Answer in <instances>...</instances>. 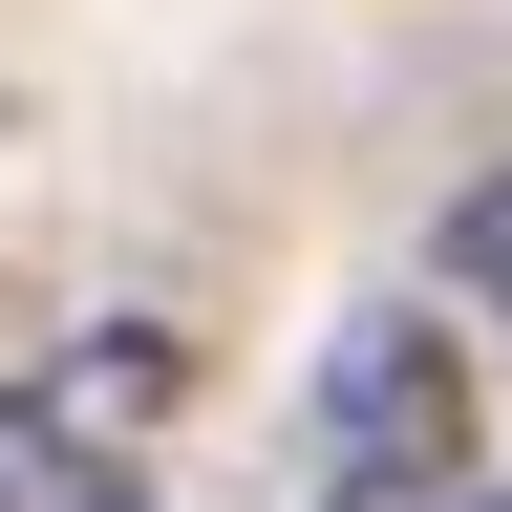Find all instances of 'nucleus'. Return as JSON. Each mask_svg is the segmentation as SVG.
<instances>
[{
  "label": "nucleus",
  "instance_id": "obj_2",
  "mask_svg": "<svg viewBox=\"0 0 512 512\" xmlns=\"http://www.w3.org/2000/svg\"><path fill=\"white\" fill-rule=\"evenodd\" d=\"M320 470H470V363H448L427 299H384L342 363H320Z\"/></svg>",
  "mask_w": 512,
  "mask_h": 512
},
{
  "label": "nucleus",
  "instance_id": "obj_1",
  "mask_svg": "<svg viewBox=\"0 0 512 512\" xmlns=\"http://www.w3.org/2000/svg\"><path fill=\"white\" fill-rule=\"evenodd\" d=\"M171 384H192L171 320H107V342L22 363L0 384V512H128V448L171 427Z\"/></svg>",
  "mask_w": 512,
  "mask_h": 512
},
{
  "label": "nucleus",
  "instance_id": "obj_4",
  "mask_svg": "<svg viewBox=\"0 0 512 512\" xmlns=\"http://www.w3.org/2000/svg\"><path fill=\"white\" fill-rule=\"evenodd\" d=\"M470 512H512V491H470Z\"/></svg>",
  "mask_w": 512,
  "mask_h": 512
},
{
  "label": "nucleus",
  "instance_id": "obj_3",
  "mask_svg": "<svg viewBox=\"0 0 512 512\" xmlns=\"http://www.w3.org/2000/svg\"><path fill=\"white\" fill-rule=\"evenodd\" d=\"M320 512H470V470H320Z\"/></svg>",
  "mask_w": 512,
  "mask_h": 512
}]
</instances>
